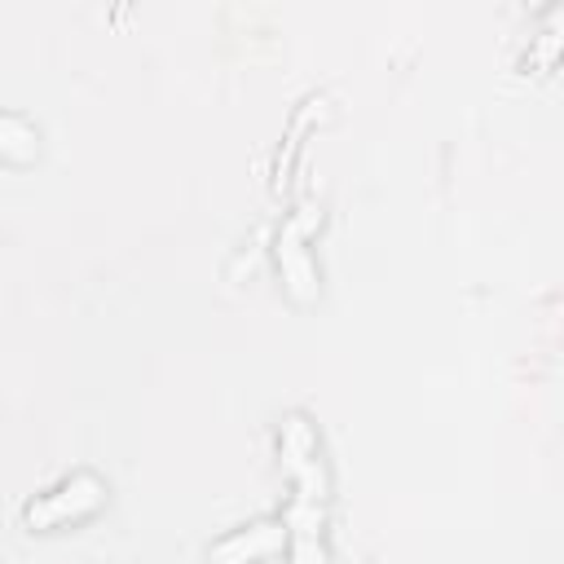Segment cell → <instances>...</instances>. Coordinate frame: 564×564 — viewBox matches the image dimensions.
Listing matches in <instances>:
<instances>
[{
  "label": "cell",
  "instance_id": "obj_1",
  "mask_svg": "<svg viewBox=\"0 0 564 564\" xmlns=\"http://www.w3.org/2000/svg\"><path fill=\"white\" fill-rule=\"evenodd\" d=\"M4 145H13V150L26 154V150L35 145V132H31L18 115H0V150H4Z\"/></svg>",
  "mask_w": 564,
  "mask_h": 564
}]
</instances>
